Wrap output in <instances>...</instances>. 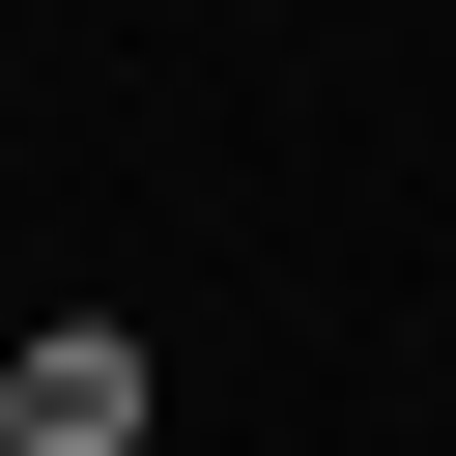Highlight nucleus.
I'll return each instance as SVG.
<instances>
[{
    "label": "nucleus",
    "mask_w": 456,
    "mask_h": 456,
    "mask_svg": "<svg viewBox=\"0 0 456 456\" xmlns=\"http://www.w3.org/2000/svg\"><path fill=\"white\" fill-rule=\"evenodd\" d=\"M0 456H142V342H114V314H57V342L0 370Z\"/></svg>",
    "instance_id": "obj_1"
}]
</instances>
